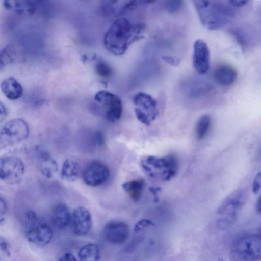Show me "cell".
<instances>
[{
    "label": "cell",
    "instance_id": "6da1fadb",
    "mask_svg": "<svg viewBox=\"0 0 261 261\" xmlns=\"http://www.w3.org/2000/svg\"><path fill=\"white\" fill-rule=\"evenodd\" d=\"M145 27L144 23L133 24L124 18L116 20L104 35L106 48L115 55L123 54L130 44L143 38Z\"/></svg>",
    "mask_w": 261,
    "mask_h": 261
},
{
    "label": "cell",
    "instance_id": "7a4b0ae2",
    "mask_svg": "<svg viewBox=\"0 0 261 261\" xmlns=\"http://www.w3.org/2000/svg\"><path fill=\"white\" fill-rule=\"evenodd\" d=\"M247 199V192L241 188L234 190L224 199L216 211V224L219 229H226L236 222Z\"/></svg>",
    "mask_w": 261,
    "mask_h": 261
},
{
    "label": "cell",
    "instance_id": "3957f363",
    "mask_svg": "<svg viewBox=\"0 0 261 261\" xmlns=\"http://www.w3.org/2000/svg\"><path fill=\"white\" fill-rule=\"evenodd\" d=\"M140 165L148 177L161 181H167L173 178L178 168L177 160L173 155H149L141 160Z\"/></svg>",
    "mask_w": 261,
    "mask_h": 261
},
{
    "label": "cell",
    "instance_id": "277c9868",
    "mask_svg": "<svg viewBox=\"0 0 261 261\" xmlns=\"http://www.w3.org/2000/svg\"><path fill=\"white\" fill-rule=\"evenodd\" d=\"M24 233L29 242L40 246L49 244L53 237L51 226L33 211L25 214Z\"/></svg>",
    "mask_w": 261,
    "mask_h": 261
},
{
    "label": "cell",
    "instance_id": "5b68a950",
    "mask_svg": "<svg viewBox=\"0 0 261 261\" xmlns=\"http://www.w3.org/2000/svg\"><path fill=\"white\" fill-rule=\"evenodd\" d=\"M260 249L259 235L245 234L233 243L230 257L232 261H258L260 258Z\"/></svg>",
    "mask_w": 261,
    "mask_h": 261
},
{
    "label": "cell",
    "instance_id": "8992f818",
    "mask_svg": "<svg viewBox=\"0 0 261 261\" xmlns=\"http://www.w3.org/2000/svg\"><path fill=\"white\" fill-rule=\"evenodd\" d=\"M231 8L219 1H209L205 8L200 21L210 30L219 29L226 24L232 18Z\"/></svg>",
    "mask_w": 261,
    "mask_h": 261
},
{
    "label": "cell",
    "instance_id": "52a82bcc",
    "mask_svg": "<svg viewBox=\"0 0 261 261\" xmlns=\"http://www.w3.org/2000/svg\"><path fill=\"white\" fill-rule=\"evenodd\" d=\"M29 129L27 122L21 118L7 122L0 129V150L19 144L28 137Z\"/></svg>",
    "mask_w": 261,
    "mask_h": 261
},
{
    "label": "cell",
    "instance_id": "ba28073f",
    "mask_svg": "<svg viewBox=\"0 0 261 261\" xmlns=\"http://www.w3.org/2000/svg\"><path fill=\"white\" fill-rule=\"evenodd\" d=\"M133 102L137 119L146 126L150 125L159 115L156 100L148 94L138 92L134 96Z\"/></svg>",
    "mask_w": 261,
    "mask_h": 261
},
{
    "label": "cell",
    "instance_id": "9c48e42d",
    "mask_svg": "<svg viewBox=\"0 0 261 261\" xmlns=\"http://www.w3.org/2000/svg\"><path fill=\"white\" fill-rule=\"evenodd\" d=\"M94 99L106 108V118L108 121L114 123L120 118L123 107L118 95L106 90H101L96 93Z\"/></svg>",
    "mask_w": 261,
    "mask_h": 261
},
{
    "label": "cell",
    "instance_id": "30bf717a",
    "mask_svg": "<svg viewBox=\"0 0 261 261\" xmlns=\"http://www.w3.org/2000/svg\"><path fill=\"white\" fill-rule=\"evenodd\" d=\"M24 167L22 161L16 156L0 157V180L15 182L22 176Z\"/></svg>",
    "mask_w": 261,
    "mask_h": 261
},
{
    "label": "cell",
    "instance_id": "8fae6325",
    "mask_svg": "<svg viewBox=\"0 0 261 261\" xmlns=\"http://www.w3.org/2000/svg\"><path fill=\"white\" fill-rule=\"evenodd\" d=\"M103 234L105 240L114 245H121L128 239L130 229L124 222L113 220L104 227Z\"/></svg>",
    "mask_w": 261,
    "mask_h": 261
},
{
    "label": "cell",
    "instance_id": "7c38bea8",
    "mask_svg": "<svg viewBox=\"0 0 261 261\" xmlns=\"http://www.w3.org/2000/svg\"><path fill=\"white\" fill-rule=\"evenodd\" d=\"M109 176V168L99 161H94L89 164L83 173V181L91 187L102 185L108 180Z\"/></svg>",
    "mask_w": 261,
    "mask_h": 261
},
{
    "label": "cell",
    "instance_id": "4fadbf2b",
    "mask_svg": "<svg viewBox=\"0 0 261 261\" xmlns=\"http://www.w3.org/2000/svg\"><path fill=\"white\" fill-rule=\"evenodd\" d=\"M192 64L200 74H205L210 69V50L207 44L201 39H197L194 42Z\"/></svg>",
    "mask_w": 261,
    "mask_h": 261
},
{
    "label": "cell",
    "instance_id": "5bb4252c",
    "mask_svg": "<svg viewBox=\"0 0 261 261\" xmlns=\"http://www.w3.org/2000/svg\"><path fill=\"white\" fill-rule=\"evenodd\" d=\"M72 230L75 234L84 236L90 231L92 226V217L90 212L81 206L74 210L71 215Z\"/></svg>",
    "mask_w": 261,
    "mask_h": 261
},
{
    "label": "cell",
    "instance_id": "9a60e30c",
    "mask_svg": "<svg viewBox=\"0 0 261 261\" xmlns=\"http://www.w3.org/2000/svg\"><path fill=\"white\" fill-rule=\"evenodd\" d=\"M71 215L66 205L59 204L53 210L51 216L52 223L58 229L63 230L71 222Z\"/></svg>",
    "mask_w": 261,
    "mask_h": 261
},
{
    "label": "cell",
    "instance_id": "2e32d148",
    "mask_svg": "<svg viewBox=\"0 0 261 261\" xmlns=\"http://www.w3.org/2000/svg\"><path fill=\"white\" fill-rule=\"evenodd\" d=\"M3 5L6 10L18 15L32 14L37 6L35 2L32 1H5Z\"/></svg>",
    "mask_w": 261,
    "mask_h": 261
},
{
    "label": "cell",
    "instance_id": "e0dca14e",
    "mask_svg": "<svg viewBox=\"0 0 261 261\" xmlns=\"http://www.w3.org/2000/svg\"><path fill=\"white\" fill-rule=\"evenodd\" d=\"M237 77V72L230 65L223 64L218 67L214 72V78L220 85L229 86L232 85Z\"/></svg>",
    "mask_w": 261,
    "mask_h": 261
},
{
    "label": "cell",
    "instance_id": "ac0fdd59",
    "mask_svg": "<svg viewBox=\"0 0 261 261\" xmlns=\"http://www.w3.org/2000/svg\"><path fill=\"white\" fill-rule=\"evenodd\" d=\"M1 88L6 97L10 100L18 99L23 94L21 85L14 77H8L3 80Z\"/></svg>",
    "mask_w": 261,
    "mask_h": 261
},
{
    "label": "cell",
    "instance_id": "d6986e66",
    "mask_svg": "<svg viewBox=\"0 0 261 261\" xmlns=\"http://www.w3.org/2000/svg\"><path fill=\"white\" fill-rule=\"evenodd\" d=\"M39 163L41 173L47 178H51L58 170V164L51 155L42 150L39 153Z\"/></svg>",
    "mask_w": 261,
    "mask_h": 261
},
{
    "label": "cell",
    "instance_id": "ffe728a7",
    "mask_svg": "<svg viewBox=\"0 0 261 261\" xmlns=\"http://www.w3.org/2000/svg\"><path fill=\"white\" fill-rule=\"evenodd\" d=\"M80 166L79 163L72 159H66L63 163L61 176L67 182H74L79 177Z\"/></svg>",
    "mask_w": 261,
    "mask_h": 261
},
{
    "label": "cell",
    "instance_id": "44dd1931",
    "mask_svg": "<svg viewBox=\"0 0 261 261\" xmlns=\"http://www.w3.org/2000/svg\"><path fill=\"white\" fill-rule=\"evenodd\" d=\"M145 185L143 179H136L122 184L123 190L134 201H138L141 198Z\"/></svg>",
    "mask_w": 261,
    "mask_h": 261
},
{
    "label": "cell",
    "instance_id": "7402d4cb",
    "mask_svg": "<svg viewBox=\"0 0 261 261\" xmlns=\"http://www.w3.org/2000/svg\"><path fill=\"white\" fill-rule=\"evenodd\" d=\"M186 86L188 87L186 89L188 94L195 98L204 96L212 90V86L208 82L201 80L191 81Z\"/></svg>",
    "mask_w": 261,
    "mask_h": 261
},
{
    "label": "cell",
    "instance_id": "603a6c76",
    "mask_svg": "<svg viewBox=\"0 0 261 261\" xmlns=\"http://www.w3.org/2000/svg\"><path fill=\"white\" fill-rule=\"evenodd\" d=\"M77 255L79 261H99L100 251L97 245L88 243L80 249Z\"/></svg>",
    "mask_w": 261,
    "mask_h": 261
},
{
    "label": "cell",
    "instance_id": "cb8c5ba5",
    "mask_svg": "<svg viewBox=\"0 0 261 261\" xmlns=\"http://www.w3.org/2000/svg\"><path fill=\"white\" fill-rule=\"evenodd\" d=\"M211 124V118L209 115L201 116L196 125V135L199 140H202L206 136Z\"/></svg>",
    "mask_w": 261,
    "mask_h": 261
},
{
    "label": "cell",
    "instance_id": "d4e9b609",
    "mask_svg": "<svg viewBox=\"0 0 261 261\" xmlns=\"http://www.w3.org/2000/svg\"><path fill=\"white\" fill-rule=\"evenodd\" d=\"M16 52L13 46L10 45L0 53V65L6 66L12 63L16 58Z\"/></svg>",
    "mask_w": 261,
    "mask_h": 261
},
{
    "label": "cell",
    "instance_id": "484cf974",
    "mask_svg": "<svg viewBox=\"0 0 261 261\" xmlns=\"http://www.w3.org/2000/svg\"><path fill=\"white\" fill-rule=\"evenodd\" d=\"M95 71L99 76L103 79L110 77L112 74V68L104 61H99L96 63Z\"/></svg>",
    "mask_w": 261,
    "mask_h": 261
},
{
    "label": "cell",
    "instance_id": "4316f807",
    "mask_svg": "<svg viewBox=\"0 0 261 261\" xmlns=\"http://www.w3.org/2000/svg\"><path fill=\"white\" fill-rule=\"evenodd\" d=\"M10 254L11 248L8 240L0 236V261L9 257Z\"/></svg>",
    "mask_w": 261,
    "mask_h": 261
},
{
    "label": "cell",
    "instance_id": "83f0119b",
    "mask_svg": "<svg viewBox=\"0 0 261 261\" xmlns=\"http://www.w3.org/2000/svg\"><path fill=\"white\" fill-rule=\"evenodd\" d=\"M183 6L182 1H166L165 3V8L167 12L175 13L178 12Z\"/></svg>",
    "mask_w": 261,
    "mask_h": 261
},
{
    "label": "cell",
    "instance_id": "f1b7e54d",
    "mask_svg": "<svg viewBox=\"0 0 261 261\" xmlns=\"http://www.w3.org/2000/svg\"><path fill=\"white\" fill-rule=\"evenodd\" d=\"M154 226V224L149 220L143 219L138 221L135 225L134 231L138 232L146 227Z\"/></svg>",
    "mask_w": 261,
    "mask_h": 261
},
{
    "label": "cell",
    "instance_id": "f546056e",
    "mask_svg": "<svg viewBox=\"0 0 261 261\" xmlns=\"http://www.w3.org/2000/svg\"><path fill=\"white\" fill-rule=\"evenodd\" d=\"M261 187V174L260 172H258L255 176L252 186V192L256 194L260 189Z\"/></svg>",
    "mask_w": 261,
    "mask_h": 261
},
{
    "label": "cell",
    "instance_id": "4dcf8cb0",
    "mask_svg": "<svg viewBox=\"0 0 261 261\" xmlns=\"http://www.w3.org/2000/svg\"><path fill=\"white\" fill-rule=\"evenodd\" d=\"M162 59L167 63L174 66H178L180 62V60L177 58L171 55H163Z\"/></svg>",
    "mask_w": 261,
    "mask_h": 261
},
{
    "label": "cell",
    "instance_id": "1f68e13d",
    "mask_svg": "<svg viewBox=\"0 0 261 261\" xmlns=\"http://www.w3.org/2000/svg\"><path fill=\"white\" fill-rule=\"evenodd\" d=\"M7 211V206L5 200L0 196V224L4 220Z\"/></svg>",
    "mask_w": 261,
    "mask_h": 261
},
{
    "label": "cell",
    "instance_id": "d6a6232c",
    "mask_svg": "<svg viewBox=\"0 0 261 261\" xmlns=\"http://www.w3.org/2000/svg\"><path fill=\"white\" fill-rule=\"evenodd\" d=\"M58 261H79L76 258L70 253H66L63 254Z\"/></svg>",
    "mask_w": 261,
    "mask_h": 261
},
{
    "label": "cell",
    "instance_id": "836d02e7",
    "mask_svg": "<svg viewBox=\"0 0 261 261\" xmlns=\"http://www.w3.org/2000/svg\"><path fill=\"white\" fill-rule=\"evenodd\" d=\"M7 115V110L5 106L0 101V124L5 119Z\"/></svg>",
    "mask_w": 261,
    "mask_h": 261
},
{
    "label": "cell",
    "instance_id": "e575fe53",
    "mask_svg": "<svg viewBox=\"0 0 261 261\" xmlns=\"http://www.w3.org/2000/svg\"><path fill=\"white\" fill-rule=\"evenodd\" d=\"M149 191L152 194L154 197V201L157 202L159 201L158 192L160 190L159 188L150 187L149 188Z\"/></svg>",
    "mask_w": 261,
    "mask_h": 261
},
{
    "label": "cell",
    "instance_id": "d590c367",
    "mask_svg": "<svg viewBox=\"0 0 261 261\" xmlns=\"http://www.w3.org/2000/svg\"><path fill=\"white\" fill-rule=\"evenodd\" d=\"M248 2V1H230L229 3H230L232 6L236 7H241L245 5Z\"/></svg>",
    "mask_w": 261,
    "mask_h": 261
},
{
    "label": "cell",
    "instance_id": "8d00e7d4",
    "mask_svg": "<svg viewBox=\"0 0 261 261\" xmlns=\"http://www.w3.org/2000/svg\"><path fill=\"white\" fill-rule=\"evenodd\" d=\"M255 209L256 212L258 213H260L261 207H260V196H259L255 204Z\"/></svg>",
    "mask_w": 261,
    "mask_h": 261
}]
</instances>
